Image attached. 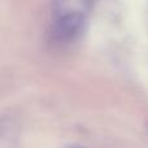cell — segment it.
<instances>
[{
    "mask_svg": "<svg viewBox=\"0 0 148 148\" xmlns=\"http://www.w3.org/2000/svg\"><path fill=\"white\" fill-rule=\"evenodd\" d=\"M87 25L84 13L79 10L65 12L55 21L52 35L59 42H72L82 35Z\"/></svg>",
    "mask_w": 148,
    "mask_h": 148,
    "instance_id": "obj_1",
    "label": "cell"
}]
</instances>
